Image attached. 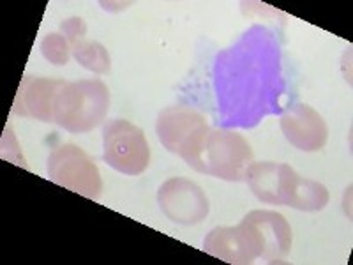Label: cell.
I'll return each instance as SVG.
<instances>
[{
	"label": "cell",
	"mask_w": 353,
	"mask_h": 265,
	"mask_svg": "<svg viewBox=\"0 0 353 265\" xmlns=\"http://www.w3.org/2000/svg\"><path fill=\"white\" fill-rule=\"evenodd\" d=\"M281 131L286 140L299 150L316 153L325 147L329 138L323 117L309 105H295L281 115Z\"/></svg>",
	"instance_id": "cell-8"
},
{
	"label": "cell",
	"mask_w": 353,
	"mask_h": 265,
	"mask_svg": "<svg viewBox=\"0 0 353 265\" xmlns=\"http://www.w3.org/2000/svg\"><path fill=\"white\" fill-rule=\"evenodd\" d=\"M157 204L170 221L176 225H198L209 216L210 204L203 189L185 177H173L157 191Z\"/></svg>",
	"instance_id": "cell-7"
},
{
	"label": "cell",
	"mask_w": 353,
	"mask_h": 265,
	"mask_svg": "<svg viewBox=\"0 0 353 265\" xmlns=\"http://www.w3.org/2000/svg\"><path fill=\"white\" fill-rule=\"evenodd\" d=\"M69 46H71V53L78 64L83 66L88 71L106 75L112 69V59H110L108 50L97 41L80 39L71 43Z\"/></svg>",
	"instance_id": "cell-11"
},
{
	"label": "cell",
	"mask_w": 353,
	"mask_h": 265,
	"mask_svg": "<svg viewBox=\"0 0 353 265\" xmlns=\"http://www.w3.org/2000/svg\"><path fill=\"white\" fill-rule=\"evenodd\" d=\"M290 249V223L274 210H251L239 225L210 230L203 241L205 253L235 265H249L258 260L283 264Z\"/></svg>",
	"instance_id": "cell-1"
},
{
	"label": "cell",
	"mask_w": 353,
	"mask_h": 265,
	"mask_svg": "<svg viewBox=\"0 0 353 265\" xmlns=\"http://www.w3.org/2000/svg\"><path fill=\"white\" fill-rule=\"evenodd\" d=\"M244 181H248L258 200L272 205H288L305 213L325 209L330 198L325 186L299 175L285 163H253L248 168Z\"/></svg>",
	"instance_id": "cell-3"
},
{
	"label": "cell",
	"mask_w": 353,
	"mask_h": 265,
	"mask_svg": "<svg viewBox=\"0 0 353 265\" xmlns=\"http://www.w3.org/2000/svg\"><path fill=\"white\" fill-rule=\"evenodd\" d=\"M64 84L65 81L50 78L25 77L18 87L11 113L41 122H53L57 94Z\"/></svg>",
	"instance_id": "cell-9"
},
{
	"label": "cell",
	"mask_w": 353,
	"mask_h": 265,
	"mask_svg": "<svg viewBox=\"0 0 353 265\" xmlns=\"http://www.w3.org/2000/svg\"><path fill=\"white\" fill-rule=\"evenodd\" d=\"M110 88L101 80L64 84L55 99L53 122L69 132H88L106 119Z\"/></svg>",
	"instance_id": "cell-4"
},
{
	"label": "cell",
	"mask_w": 353,
	"mask_h": 265,
	"mask_svg": "<svg viewBox=\"0 0 353 265\" xmlns=\"http://www.w3.org/2000/svg\"><path fill=\"white\" fill-rule=\"evenodd\" d=\"M205 124H207L205 117L196 110L182 105L170 106V108L163 110L157 117V138L163 144V147L179 156L182 147Z\"/></svg>",
	"instance_id": "cell-10"
},
{
	"label": "cell",
	"mask_w": 353,
	"mask_h": 265,
	"mask_svg": "<svg viewBox=\"0 0 353 265\" xmlns=\"http://www.w3.org/2000/svg\"><path fill=\"white\" fill-rule=\"evenodd\" d=\"M41 53L52 64L65 66L69 62V55H71V46L62 34L53 32L41 41Z\"/></svg>",
	"instance_id": "cell-12"
},
{
	"label": "cell",
	"mask_w": 353,
	"mask_h": 265,
	"mask_svg": "<svg viewBox=\"0 0 353 265\" xmlns=\"http://www.w3.org/2000/svg\"><path fill=\"white\" fill-rule=\"evenodd\" d=\"M103 157L117 172L129 177L141 175L150 163L149 141L138 126L115 119L103 129Z\"/></svg>",
	"instance_id": "cell-5"
},
{
	"label": "cell",
	"mask_w": 353,
	"mask_h": 265,
	"mask_svg": "<svg viewBox=\"0 0 353 265\" xmlns=\"http://www.w3.org/2000/svg\"><path fill=\"white\" fill-rule=\"evenodd\" d=\"M61 30L64 34L65 39L69 41V44L74 43V41L85 39V34H87V25L81 18H69L64 23L61 25Z\"/></svg>",
	"instance_id": "cell-13"
},
{
	"label": "cell",
	"mask_w": 353,
	"mask_h": 265,
	"mask_svg": "<svg viewBox=\"0 0 353 265\" xmlns=\"http://www.w3.org/2000/svg\"><path fill=\"white\" fill-rule=\"evenodd\" d=\"M50 181L90 200L103 195V179L97 165L85 150L72 144L59 145L48 156Z\"/></svg>",
	"instance_id": "cell-6"
},
{
	"label": "cell",
	"mask_w": 353,
	"mask_h": 265,
	"mask_svg": "<svg viewBox=\"0 0 353 265\" xmlns=\"http://www.w3.org/2000/svg\"><path fill=\"white\" fill-rule=\"evenodd\" d=\"M196 172L230 182L245 179L248 168L254 163L249 141L241 132L230 129H212L209 124L179 154Z\"/></svg>",
	"instance_id": "cell-2"
}]
</instances>
